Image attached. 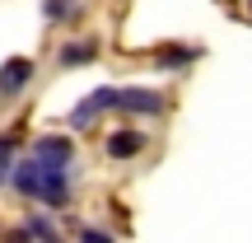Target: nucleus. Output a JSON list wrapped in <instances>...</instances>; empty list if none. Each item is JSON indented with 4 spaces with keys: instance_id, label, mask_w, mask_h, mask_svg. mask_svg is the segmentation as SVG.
Here are the masks:
<instances>
[{
    "instance_id": "nucleus-4",
    "label": "nucleus",
    "mask_w": 252,
    "mask_h": 243,
    "mask_svg": "<svg viewBox=\"0 0 252 243\" xmlns=\"http://www.w3.org/2000/svg\"><path fill=\"white\" fill-rule=\"evenodd\" d=\"M112 99H117V89H108V84H103V89H94V94H89L84 103H75V108H70V126H75V131L94 126V122L103 117V112L112 108Z\"/></svg>"
},
{
    "instance_id": "nucleus-7",
    "label": "nucleus",
    "mask_w": 252,
    "mask_h": 243,
    "mask_svg": "<svg viewBox=\"0 0 252 243\" xmlns=\"http://www.w3.org/2000/svg\"><path fill=\"white\" fill-rule=\"evenodd\" d=\"M103 150H108V159H135V154L145 150V131L122 126V131H112L108 140H103Z\"/></svg>"
},
{
    "instance_id": "nucleus-13",
    "label": "nucleus",
    "mask_w": 252,
    "mask_h": 243,
    "mask_svg": "<svg viewBox=\"0 0 252 243\" xmlns=\"http://www.w3.org/2000/svg\"><path fill=\"white\" fill-rule=\"evenodd\" d=\"M248 19H252V0H248Z\"/></svg>"
},
{
    "instance_id": "nucleus-9",
    "label": "nucleus",
    "mask_w": 252,
    "mask_h": 243,
    "mask_svg": "<svg viewBox=\"0 0 252 243\" xmlns=\"http://www.w3.org/2000/svg\"><path fill=\"white\" fill-rule=\"evenodd\" d=\"M94 52H98V47H94V37H75V42H65L61 52H56V66H61V70L89 66V61H94Z\"/></svg>"
},
{
    "instance_id": "nucleus-1",
    "label": "nucleus",
    "mask_w": 252,
    "mask_h": 243,
    "mask_svg": "<svg viewBox=\"0 0 252 243\" xmlns=\"http://www.w3.org/2000/svg\"><path fill=\"white\" fill-rule=\"evenodd\" d=\"M37 164H42V178H37V197L33 201H42L47 210H65L70 206V192H75L70 164H47V159H37Z\"/></svg>"
},
{
    "instance_id": "nucleus-10",
    "label": "nucleus",
    "mask_w": 252,
    "mask_h": 243,
    "mask_svg": "<svg viewBox=\"0 0 252 243\" xmlns=\"http://www.w3.org/2000/svg\"><path fill=\"white\" fill-rule=\"evenodd\" d=\"M84 0H42V24H75Z\"/></svg>"
},
{
    "instance_id": "nucleus-12",
    "label": "nucleus",
    "mask_w": 252,
    "mask_h": 243,
    "mask_svg": "<svg viewBox=\"0 0 252 243\" xmlns=\"http://www.w3.org/2000/svg\"><path fill=\"white\" fill-rule=\"evenodd\" d=\"M14 159H19V140H14V136H0V187H9Z\"/></svg>"
},
{
    "instance_id": "nucleus-11",
    "label": "nucleus",
    "mask_w": 252,
    "mask_h": 243,
    "mask_svg": "<svg viewBox=\"0 0 252 243\" xmlns=\"http://www.w3.org/2000/svg\"><path fill=\"white\" fill-rule=\"evenodd\" d=\"M14 234L19 239H61V229H56V220H47V215H28Z\"/></svg>"
},
{
    "instance_id": "nucleus-6",
    "label": "nucleus",
    "mask_w": 252,
    "mask_h": 243,
    "mask_svg": "<svg viewBox=\"0 0 252 243\" xmlns=\"http://www.w3.org/2000/svg\"><path fill=\"white\" fill-rule=\"evenodd\" d=\"M33 154L47 159V164H75V140H70V136H37Z\"/></svg>"
},
{
    "instance_id": "nucleus-2",
    "label": "nucleus",
    "mask_w": 252,
    "mask_h": 243,
    "mask_svg": "<svg viewBox=\"0 0 252 243\" xmlns=\"http://www.w3.org/2000/svg\"><path fill=\"white\" fill-rule=\"evenodd\" d=\"M112 108L126 112V117H159V112L168 108V99H163V94H154V89H145V84H131V89H117Z\"/></svg>"
},
{
    "instance_id": "nucleus-8",
    "label": "nucleus",
    "mask_w": 252,
    "mask_h": 243,
    "mask_svg": "<svg viewBox=\"0 0 252 243\" xmlns=\"http://www.w3.org/2000/svg\"><path fill=\"white\" fill-rule=\"evenodd\" d=\"M196 56H201V47H182V42H173V47H159V52H154V66H159V70H187Z\"/></svg>"
},
{
    "instance_id": "nucleus-5",
    "label": "nucleus",
    "mask_w": 252,
    "mask_h": 243,
    "mask_svg": "<svg viewBox=\"0 0 252 243\" xmlns=\"http://www.w3.org/2000/svg\"><path fill=\"white\" fill-rule=\"evenodd\" d=\"M37 178H42V164H37V154H28V159H14L9 187H14L19 197H28V201H33V197H37Z\"/></svg>"
},
{
    "instance_id": "nucleus-3",
    "label": "nucleus",
    "mask_w": 252,
    "mask_h": 243,
    "mask_svg": "<svg viewBox=\"0 0 252 243\" xmlns=\"http://www.w3.org/2000/svg\"><path fill=\"white\" fill-rule=\"evenodd\" d=\"M28 80H33V61H28V56H9V61L0 66V103H14L19 94L28 89Z\"/></svg>"
}]
</instances>
